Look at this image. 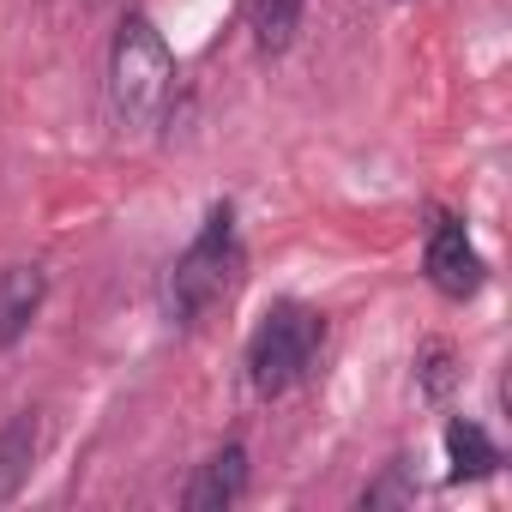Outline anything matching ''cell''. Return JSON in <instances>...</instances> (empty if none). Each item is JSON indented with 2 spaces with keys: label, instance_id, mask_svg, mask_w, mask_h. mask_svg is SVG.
<instances>
[{
  "label": "cell",
  "instance_id": "277c9868",
  "mask_svg": "<svg viewBox=\"0 0 512 512\" xmlns=\"http://www.w3.org/2000/svg\"><path fill=\"white\" fill-rule=\"evenodd\" d=\"M422 278L446 302H476L482 296L488 260H482V247H476V235H470V223L458 211H434L428 241H422Z\"/></svg>",
  "mask_w": 512,
  "mask_h": 512
},
{
  "label": "cell",
  "instance_id": "7a4b0ae2",
  "mask_svg": "<svg viewBox=\"0 0 512 512\" xmlns=\"http://www.w3.org/2000/svg\"><path fill=\"white\" fill-rule=\"evenodd\" d=\"M109 109L127 133H151L175 109V49L151 13H121L109 43Z\"/></svg>",
  "mask_w": 512,
  "mask_h": 512
},
{
  "label": "cell",
  "instance_id": "5b68a950",
  "mask_svg": "<svg viewBox=\"0 0 512 512\" xmlns=\"http://www.w3.org/2000/svg\"><path fill=\"white\" fill-rule=\"evenodd\" d=\"M43 302H49V266H37V260L0 266V356L31 338Z\"/></svg>",
  "mask_w": 512,
  "mask_h": 512
},
{
  "label": "cell",
  "instance_id": "3957f363",
  "mask_svg": "<svg viewBox=\"0 0 512 512\" xmlns=\"http://www.w3.org/2000/svg\"><path fill=\"white\" fill-rule=\"evenodd\" d=\"M326 314L320 308H308V302H296V296H284V302H272L260 320H253V332H247V350H241V368H247V386H253V398H290L296 386H308L314 380V368H320V356H326Z\"/></svg>",
  "mask_w": 512,
  "mask_h": 512
},
{
  "label": "cell",
  "instance_id": "9c48e42d",
  "mask_svg": "<svg viewBox=\"0 0 512 512\" xmlns=\"http://www.w3.org/2000/svg\"><path fill=\"white\" fill-rule=\"evenodd\" d=\"M302 13H308V0H253V19H247L253 49H260L266 61L290 55V43H296V31H302Z\"/></svg>",
  "mask_w": 512,
  "mask_h": 512
},
{
  "label": "cell",
  "instance_id": "30bf717a",
  "mask_svg": "<svg viewBox=\"0 0 512 512\" xmlns=\"http://www.w3.org/2000/svg\"><path fill=\"white\" fill-rule=\"evenodd\" d=\"M422 488H416V476H410V458H392L386 470H380V482H368L362 488V506L368 512H380V506H410Z\"/></svg>",
  "mask_w": 512,
  "mask_h": 512
},
{
  "label": "cell",
  "instance_id": "8fae6325",
  "mask_svg": "<svg viewBox=\"0 0 512 512\" xmlns=\"http://www.w3.org/2000/svg\"><path fill=\"white\" fill-rule=\"evenodd\" d=\"M416 380H422V398H446L452 386H458V356H452V344H428L422 356H416Z\"/></svg>",
  "mask_w": 512,
  "mask_h": 512
},
{
  "label": "cell",
  "instance_id": "6da1fadb",
  "mask_svg": "<svg viewBox=\"0 0 512 512\" xmlns=\"http://www.w3.org/2000/svg\"><path fill=\"white\" fill-rule=\"evenodd\" d=\"M247 266V247H241V223H235V205L217 199L199 223V235L175 253V266L163 278V314L169 326L181 332H199L229 296H235V278Z\"/></svg>",
  "mask_w": 512,
  "mask_h": 512
},
{
  "label": "cell",
  "instance_id": "52a82bcc",
  "mask_svg": "<svg viewBox=\"0 0 512 512\" xmlns=\"http://www.w3.org/2000/svg\"><path fill=\"white\" fill-rule=\"evenodd\" d=\"M440 446H446V482H488V476H500V464H506L500 440H494L476 416H446Z\"/></svg>",
  "mask_w": 512,
  "mask_h": 512
},
{
  "label": "cell",
  "instance_id": "ba28073f",
  "mask_svg": "<svg viewBox=\"0 0 512 512\" xmlns=\"http://www.w3.org/2000/svg\"><path fill=\"white\" fill-rule=\"evenodd\" d=\"M37 452H43V416L37 410H19L0 422V506H13L37 470Z\"/></svg>",
  "mask_w": 512,
  "mask_h": 512
},
{
  "label": "cell",
  "instance_id": "8992f818",
  "mask_svg": "<svg viewBox=\"0 0 512 512\" xmlns=\"http://www.w3.org/2000/svg\"><path fill=\"white\" fill-rule=\"evenodd\" d=\"M247 482H253L247 446H241V440H223V446L193 470V482L181 488V506H187V512H229V506L247 494Z\"/></svg>",
  "mask_w": 512,
  "mask_h": 512
}]
</instances>
